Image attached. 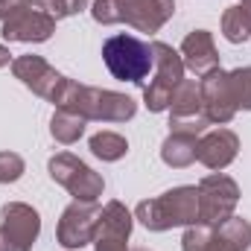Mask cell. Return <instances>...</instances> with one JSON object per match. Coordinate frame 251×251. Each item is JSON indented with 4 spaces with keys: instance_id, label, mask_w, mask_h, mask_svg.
<instances>
[{
    "instance_id": "obj_1",
    "label": "cell",
    "mask_w": 251,
    "mask_h": 251,
    "mask_svg": "<svg viewBox=\"0 0 251 251\" xmlns=\"http://www.w3.org/2000/svg\"><path fill=\"white\" fill-rule=\"evenodd\" d=\"M56 108L76 111L85 120H100V123H126L137 114V102L128 94H117L108 88H91L79 85L76 79L67 82L62 100Z\"/></svg>"
},
{
    "instance_id": "obj_2",
    "label": "cell",
    "mask_w": 251,
    "mask_h": 251,
    "mask_svg": "<svg viewBox=\"0 0 251 251\" xmlns=\"http://www.w3.org/2000/svg\"><path fill=\"white\" fill-rule=\"evenodd\" d=\"M134 219L146 231H170V228H187L199 222V190L184 184L161 193L158 199H143L134 207Z\"/></svg>"
},
{
    "instance_id": "obj_3",
    "label": "cell",
    "mask_w": 251,
    "mask_h": 251,
    "mask_svg": "<svg viewBox=\"0 0 251 251\" xmlns=\"http://www.w3.org/2000/svg\"><path fill=\"white\" fill-rule=\"evenodd\" d=\"M102 62L114 79L146 88V76L152 70V44L134 35H126V32L111 35L102 44Z\"/></svg>"
},
{
    "instance_id": "obj_4",
    "label": "cell",
    "mask_w": 251,
    "mask_h": 251,
    "mask_svg": "<svg viewBox=\"0 0 251 251\" xmlns=\"http://www.w3.org/2000/svg\"><path fill=\"white\" fill-rule=\"evenodd\" d=\"M152 82L143 88V105L152 111V114H161L170 108V100H173V91L176 85L184 79V62H181V53L173 50L170 44L164 41H152Z\"/></svg>"
},
{
    "instance_id": "obj_5",
    "label": "cell",
    "mask_w": 251,
    "mask_h": 251,
    "mask_svg": "<svg viewBox=\"0 0 251 251\" xmlns=\"http://www.w3.org/2000/svg\"><path fill=\"white\" fill-rule=\"evenodd\" d=\"M47 170H50V178L56 184H62L73 199L79 201H100L105 181L100 173H94L82 158L70 155V152H59L47 161Z\"/></svg>"
},
{
    "instance_id": "obj_6",
    "label": "cell",
    "mask_w": 251,
    "mask_h": 251,
    "mask_svg": "<svg viewBox=\"0 0 251 251\" xmlns=\"http://www.w3.org/2000/svg\"><path fill=\"white\" fill-rule=\"evenodd\" d=\"M196 190H199V222L201 225L216 228L219 222L234 216L237 201H240V187L231 176L225 173L204 176Z\"/></svg>"
},
{
    "instance_id": "obj_7",
    "label": "cell",
    "mask_w": 251,
    "mask_h": 251,
    "mask_svg": "<svg viewBox=\"0 0 251 251\" xmlns=\"http://www.w3.org/2000/svg\"><path fill=\"white\" fill-rule=\"evenodd\" d=\"M41 234V216L26 201H9L0 210V251H32Z\"/></svg>"
},
{
    "instance_id": "obj_8",
    "label": "cell",
    "mask_w": 251,
    "mask_h": 251,
    "mask_svg": "<svg viewBox=\"0 0 251 251\" xmlns=\"http://www.w3.org/2000/svg\"><path fill=\"white\" fill-rule=\"evenodd\" d=\"M12 73H15V79H21L32 94H38L41 100H47V102H53V105H59V100H62L64 88H67V76L59 73L56 67L50 62H44L41 56H18L15 62H12Z\"/></svg>"
},
{
    "instance_id": "obj_9",
    "label": "cell",
    "mask_w": 251,
    "mask_h": 251,
    "mask_svg": "<svg viewBox=\"0 0 251 251\" xmlns=\"http://www.w3.org/2000/svg\"><path fill=\"white\" fill-rule=\"evenodd\" d=\"M100 210L102 207L97 201H79V199H73L62 210V219H59V228H56L59 246L67 251H79L82 246L94 243Z\"/></svg>"
},
{
    "instance_id": "obj_10",
    "label": "cell",
    "mask_w": 251,
    "mask_h": 251,
    "mask_svg": "<svg viewBox=\"0 0 251 251\" xmlns=\"http://www.w3.org/2000/svg\"><path fill=\"white\" fill-rule=\"evenodd\" d=\"M53 32H56V18L41 6L21 9L0 24V35L6 41H21V44H44L53 38Z\"/></svg>"
},
{
    "instance_id": "obj_11",
    "label": "cell",
    "mask_w": 251,
    "mask_h": 251,
    "mask_svg": "<svg viewBox=\"0 0 251 251\" xmlns=\"http://www.w3.org/2000/svg\"><path fill=\"white\" fill-rule=\"evenodd\" d=\"M131 228H134V213L123 201H108L97 219L94 251H128L126 240L131 237Z\"/></svg>"
},
{
    "instance_id": "obj_12",
    "label": "cell",
    "mask_w": 251,
    "mask_h": 251,
    "mask_svg": "<svg viewBox=\"0 0 251 251\" xmlns=\"http://www.w3.org/2000/svg\"><path fill=\"white\" fill-rule=\"evenodd\" d=\"M201 111L207 117V123H231L234 114H237V102H234V94H231V85H228V73L222 67H216L213 73L201 76Z\"/></svg>"
},
{
    "instance_id": "obj_13",
    "label": "cell",
    "mask_w": 251,
    "mask_h": 251,
    "mask_svg": "<svg viewBox=\"0 0 251 251\" xmlns=\"http://www.w3.org/2000/svg\"><path fill=\"white\" fill-rule=\"evenodd\" d=\"M117 9H120V24L155 35L176 15V0H117Z\"/></svg>"
},
{
    "instance_id": "obj_14",
    "label": "cell",
    "mask_w": 251,
    "mask_h": 251,
    "mask_svg": "<svg viewBox=\"0 0 251 251\" xmlns=\"http://www.w3.org/2000/svg\"><path fill=\"white\" fill-rule=\"evenodd\" d=\"M240 155V137L231 131V128H210L199 137V146H196V161L213 173H222L228 170Z\"/></svg>"
},
{
    "instance_id": "obj_15",
    "label": "cell",
    "mask_w": 251,
    "mask_h": 251,
    "mask_svg": "<svg viewBox=\"0 0 251 251\" xmlns=\"http://www.w3.org/2000/svg\"><path fill=\"white\" fill-rule=\"evenodd\" d=\"M181 62L187 70H193L196 76H207L219 67V53L213 44V32L207 29H193L187 38L181 41Z\"/></svg>"
},
{
    "instance_id": "obj_16",
    "label": "cell",
    "mask_w": 251,
    "mask_h": 251,
    "mask_svg": "<svg viewBox=\"0 0 251 251\" xmlns=\"http://www.w3.org/2000/svg\"><path fill=\"white\" fill-rule=\"evenodd\" d=\"M170 120H199L204 117L201 111V85L196 79H181L173 91L170 100Z\"/></svg>"
},
{
    "instance_id": "obj_17",
    "label": "cell",
    "mask_w": 251,
    "mask_h": 251,
    "mask_svg": "<svg viewBox=\"0 0 251 251\" xmlns=\"http://www.w3.org/2000/svg\"><path fill=\"white\" fill-rule=\"evenodd\" d=\"M201 134H190V131H170L167 140L161 143V161L173 170H184L196 161V146H199Z\"/></svg>"
},
{
    "instance_id": "obj_18",
    "label": "cell",
    "mask_w": 251,
    "mask_h": 251,
    "mask_svg": "<svg viewBox=\"0 0 251 251\" xmlns=\"http://www.w3.org/2000/svg\"><path fill=\"white\" fill-rule=\"evenodd\" d=\"M251 246V222L243 216H231L213 228V249L216 251H246Z\"/></svg>"
},
{
    "instance_id": "obj_19",
    "label": "cell",
    "mask_w": 251,
    "mask_h": 251,
    "mask_svg": "<svg viewBox=\"0 0 251 251\" xmlns=\"http://www.w3.org/2000/svg\"><path fill=\"white\" fill-rule=\"evenodd\" d=\"M85 117H79L76 111H67V108H56L53 120H50V134L56 143L62 146H73L82 134H85Z\"/></svg>"
},
{
    "instance_id": "obj_20",
    "label": "cell",
    "mask_w": 251,
    "mask_h": 251,
    "mask_svg": "<svg viewBox=\"0 0 251 251\" xmlns=\"http://www.w3.org/2000/svg\"><path fill=\"white\" fill-rule=\"evenodd\" d=\"M219 26H222L225 41H231V44H246L251 38V15L240 6V3H237V6H228V9L222 12Z\"/></svg>"
},
{
    "instance_id": "obj_21",
    "label": "cell",
    "mask_w": 251,
    "mask_h": 251,
    "mask_svg": "<svg viewBox=\"0 0 251 251\" xmlns=\"http://www.w3.org/2000/svg\"><path fill=\"white\" fill-rule=\"evenodd\" d=\"M91 152H94V158H100L105 164H114V161L126 158L128 140L123 134H117V131H97L91 137Z\"/></svg>"
},
{
    "instance_id": "obj_22",
    "label": "cell",
    "mask_w": 251,
    "mask_h": 251,
    "mask_svg": "<svg viewBox=\"0 0 251 251\" xmlns=\"http://www.w3.org/2000/svg\"><path fill=\"white\" fill-rule=\"evenodd\" d=\"M228 85L237 102V111H251V67H237L228 73Z\"/></svg>"
},
{
    "instance_id": "obj_23",
    "label": "cell",
    "mask_w": 251,
    "mask_h": 251,
    "mask_svg": "<svg viewBox=\"0 0 251 251\" xmlns=\"http://www.w3.org/2000/svg\"><path fill=\"white\" fill-rule=\"evenodd\" d=\"M210 243H213V228L196 222V225H187V231L181 237V251H207Z\"/></svg>"
},
{
    "instance_id": "obj_24",
    "label": "cell",
    "mask_w": 251,
    "mask_h": 251,
    "mask_svg": "<svg viewBox=\"0 0 251 251\" xmlns=\"http://www.w3.org/2000/svg\"><path fill=\"white\" fill-rule=\"evenodd\" d=\"M26 173V164L18 152H0V184H15Z\"/></svg>"
},
{
    "instance_id": "obj_25",
    "label": "cell",
    "mask_w": 251,
    "mask_h": 251,
    "mask_svg": "<svg viewBox=\"0 0 251 251\" xmlns=\"http://www.w3.org/2000/svg\"><path fill=\"white\" fill-rule=\"evenodd\" d=\"M91 18L102 26H114L120 24V9L117 0H91Z\"/></svg>"
},
{
    "instance_id": "obj_26",
    "label": "cell",
    "mask_w": 251,
    "mask_h": 251,
    "mask_svg": "<svg viewBox=\"0 0 251 251\" xmlns=\"http://www.w3.org/2000/svg\"><path fill=\"white\" fill-rule=\"evenodd\" d=\"M91 0H41V6L59 21V18H70V15H79L82 9H88Z\"/></svg>"
},
{
    "instance_id": "obj_27",
    "label": "cell",
    "mask_w": 251,
    "mask_h": 251,
    "mask_svg": "<svg viewBox=\"0 0 251 251\" xmlns=\"http://www.w3.org/2000/svg\"><path fill=\"white\" fill-rule=\"evenodd\" d=\"M29 6H41V0H0V24H3L6 18H12L15 12L29 9ZM41 9H44V6H41Z\"/></svg>"
},
{
    "instance_id": "obj_28",
    "label": "cell",
    "mask_w": 251,
    "mask_h": 251,
    "mask_svg": "<svg viewBox=\"0 0 251 251\" xmlns=\"http://www.w3.org/2000/svg\"><path fill=\"white\" fill-rule=\"evenodd\" d=\"M12 62H15V59H12V53H9V47H3V44H0V67H9Z\"/></svg>"
},
{
    "instance_id": "obj_29",
    "label": "cell",
    "mask_w": 251,
    "mask_h": 251,
    "mask_svg": "<svg viewBox=\"0 0 251 251\" xmlns=\"http://www.w3.org/2000/svg\"><path fill=\"white\" fill-rule=\"evenodd\" d=\"M240 6H243V9H246V12L251 15V0H240Z\"/></svg>"
},
{
    "instance_id": "obj_30",
    "label": "cell",
    "mask_w": 251,
    "mask_h": 251,
    "mask_svg": "<svg viewBox=\"0 0 251 251\" xmlns=\"http://www.w3.org/2000/svg\"><path fill=\"white\" fill-rule=\"evenodd\" d=\"M207 251H216V249H213V243H210V249H207Z\"/></svg>"
},
{
    "instance_id": "obj_31",
    "label": "cell",
    "mask_w": 251,
    "mask_h": 251,
    "mask_svg": "<svg viewBox=\"0 0 251 251\" xmlns=\"http://www.w3.org/2000/svg\"><path fill=\"white\" fill-rule=\"evenodd\" d=\"M134 251H149V249H134Z\"/></svg>"
}]
</instances>
